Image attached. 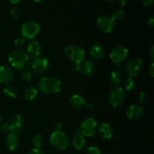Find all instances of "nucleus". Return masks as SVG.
<instances>
[{"label": "nucleus", "mask_w": 154, "mask_h": 154, "mask_svg": "<svg viewBox=\"0 0 154 154\" xmlns=\"http://www.w3.org/2000/svg\"><path fill=\"white\" fill-rule=\"evenodd\" d=\"M38 87L44 94H54L61 89V82L55 77L45 76L39 81Z\"/></svg>", "instance_id": "f257e3e1"}, {"label": "nucleus", "mask_w": 154, "mask_h": 154, "mask_svg": "<svg viewBox=\"0 0 154 154\" xmlns=\"http://www.w3.org/2000/svg\"><path fill=\"white\" fill-rule=\"evenodd\" d=\"M8 61L14 68L17 69H26L29 65V56L20 50H14L8 56Z\"/></svg>", "instance_id": "f03ea898"}, {"label": "nucleus", "mask_w": 154, "mask_h": 154, "mask_svg": "<svg viewBox=\"0 0 154 154\" xmlns=\"http://www.w3.org/2000/svg\"><path fill=\"white\" fill-rule=\"evenodd\" d=\"M50 142L53 147L60 150H66L69 146V138L61 131H54L51 135Z\"/></svg>", "instance_id": "7ed1b4c3"}, {"label": "nucleus", "mask_w": 154, "mask_h": 154, "mask_svg": "<svg viewBox=\"0 0 154 154\" xmlns=\"http://www.w3.org/2000/svg\"><path fill=\"white\" fill-rule=\"evenodd\" d=\"M65 54L73 63H81L85 57L84 48L78 45H69L65 49Z\"/></svg>", "instance_id": "20e7f679"}, {"label": "nucleus", "mask_w": 154, "mask_h": 154, "mask_svg": "<svg viewBox=\"0 0 154 154\" xmlns=\"http://www.w3.org/2000/svg\"><path fill=\"white\" fill-rule=\"evenodd\" d=\"M40 32V26L37 22L33 20L26 21L21 26L22 37L26 39H32Z\"/></svg>", "instance_id": "39448f33"}, {"label": "nucleus", "mask_w": 154, "mask_h": 154, "mask_svg": "<svg viewBox=\"0 0 154 154\" xmlns=\"http://www.w3.org/2000/svg\"><path fill=\"white\" fill-rule=\"evenodd\" d=\"M126 99V92L122 87H115L111 90L108 96V101L114 108L121 106Z\"/></svg>", "instance_id": "423d86ee"}, {"label": "nucleus", "mask_w": 154, "mask_h": 154, "mask_svg": "<svg viewBox=\"0 0 154 154\" xmlns=\"http://www.w3.org/2000/svg\"><path fill=\"white\" fill-rule=\"evenodd\" d=\"M96 26L102 32L110 33L115 29L116 22L111 17L102 15L96 20Z\"/></svg>", "instance_id": "0eeeda50"}, {"label": "nucleus", "mask_w": 154, "mask_h": 154, "mask_svg": "<svg viewBox=\"0 0 154 154\" xmlns=\"http://www.w3.org/2000/svg\"><path fill=\"white\" fill-rule=\"evenodd\" d=\"M97 122L92 117L87 118L83 121L80 127L81 134L86 137H91L97 130Z\"/></svg>", "instance_id": "6e6552de"}, {"label": "nucleus", "mask_w": 154, "mask_h": 154, "mask_svg": "<svg viewBox=\"0 0 154 154\" xmlns=\"http://www.w3.org/2000/svg\"><path fill=\"white\" fill-rule=\"evenodd\" d=\"M128 57V50L122 45H117L111 51L110 59L116 64L123 63Z\"/></svg>", "instance_id": "1a4fd4ad"}, {"label": "nucleus", "mask_w": 154, "mask_h": 154, "mask_svg": "<svg viewBox=\"0 0 154 154\" xmlns=\"http://www.w3.org/2000/svg\"><path fill=\"white\" fill-rule=\"evenodd\" d=\"M143 68L142 60L139 58L132 59L126 66V71L129 77H135L141 72Z\"/></svg>", "instance_id": "9d476101"}, {"label": "nucleus", "mask_w": 154, "mask_h": 154, "mask_svg": "<svg viewBox=\"0 0 154 154\" xmlns=\"http://www.w3.org/2000/svg\"><path fill=\"white\" fill-rule=\"evenodd\" d=\"M49 66V62L48 59L44 57H36L31 63V68L35 72H43L47 70Z\"/></svg>", "instance_id": "9b49d317"}, {"label": "nucleus", "mask_w": 154, "mask_h": 154, "mask_svg": "<svg viewBox=\"0 0 154 154\" xmlns=\"http://www.w3.org/2000/svg\"><path fill=\"white\" fill-rule=\"evenodd\" d=\"M10 133L17 135L21 131L23 128V118L20 114H14L10 120L8 122Z\"/></svg>", "instance_id": "f8f14e48"}, {"label": "nucleus", "mask_w": 154, "mask_h": 154, "mask_svg": "<svg viewBox=\"0 0 154 154\" xmlns=\"http://www.w3.org/2000/svg\"><path fill=\"white\" fill-rule=\"evenodd\" d=\"M14 73L10 67L7 66H0V84H8L12 81Z\"/></svg>", "instance_id": "ddd939ff"}, {"label": "nucleus", "mask_w": 154, "mask_h": 154, "mask_svg": "<svg viewBox=\"0 0 154 154\" xmlns=\"http://www.w3.org/2000/svg\"><path fill=\"white\" fill-rule=\"evenodd\" d=\"M143 113L142 108L138 105H132L126 111V117L129 120H136L141 117Z\"/></svg>", "instance_id": "4468645a"}, {"label": "nucleus", "mask_w": 154, "mask_h": 154, "mask_svg": "<svg viewBox=\"0 0 154 154\" xmlns=\"http://www.w3.org/2000/svg\"><path fill=\"white\" fill-rule=\"evenodd\" d=\"M98 132H99V136L104 140L111 139L113 135L112 128L107 123H102L98 129Z\"/></svg>", "instance_id": "2eb2a0df"}, {"label": "nucleus", "mask_w": 154, "mask_h": 154, "mask_svg": "<svg viewBox=\"0 0 154 154\" xmlns=\"http://www.w3.org/2000/svg\"><path fill=\"white\" fill-rule=\"evenodd\" d=\"M105 48L100 44H95L90 48V54L94 60H100L105 55Z\"/></svg>", "instance_id": "dca6fc26"}, {"label": "nucleus", "mask_w": 154, "mask_h": 154, "mask_svg": "<svg viewBox=\"0 0 154 154\" xmlns=\"http://www.w3.org/2000/svg\"><path fill=\"white\" fill-rule=\"evenodd\" d=\"M26 51L28 55L33 57V58L38 57L41 53L40 44L36 41H30L27 45Z\"/></svg>", "instance_id": "f3484780"}, {"label": "nucleus", "mask_w": 154, "mask_h": 154, "mask_svg": "<svg viewBox=\"0 0 154 154\" xmlns=\"http://www.w3.org/2000/svg\"><path fill=\"white\" fill-rule=\"evenodd\" d=\"M95 68L94 65L91 61H84L81 63V69H80V72H82L84 75L86 76H90L94 73Z\"/></svg>", "instance_id": "a211bd4d"}, {"label": "nucleus", "mask_w": 154, "mask_h": 154, "mask_svg": "<svg viewBox=\"0 0 154 154\" xmlns=\"http://www.w3.org/2000/svg\"><path fill=\"white\" fill-rule=\"evenodd\" d=\"M18 143V138L15 134L10 133L5 139V146L9 150H15L17 147Z\"/></svg>", "instance_id": "6ab92c4d"}, {"label": "nucleus", "mask_w": 154, "mask_h": 154, "mask_svg": "<svg viewBox=\"0 0 154 154\" xmlns=\"http://www.w3.org/2000/svg\"><path fill=\"white\" fill-rule=\"evenodd\" d=\"M70 102L72 106L74 108L78 110L81 109V108H84L86 103L84 98H83L81 96H80V95H78V94L73 95V96L71 97Z\"/></svg>", "instance_id": "aec40b11"}, {"label": "nucleus", "mask_w": 154, "mask_h": 154, "mask_svg": "<svg viewBox=\"0 0 154 154\" xmlns=\"http://www.w3.org/2000/svg\"><path fill=\"white\" fill-rule=\"evenodd\" d=\"M72 144L76 150H81L84 147L85 144V138L81 132H75V135L72 138Z\"/></svg>", "instance_id": "412c9836"}, {"label": "nucleus", "mask_w": 154, "mask_h": 154, "mask_svg": "<svg viewBox=\"0 0 154 154\" xmlns=\"http://www.w3.org/2000/svg\"><path fill=\"white\" fill-rule=\"evenodd\" d=\"M38 95V90L35 87H29L26 90L24 96L25 99L28 101H32L36 98Z\"/></svg>", "instance_id": "4be33fe9"}, {"label": "nucleus", "mask_w": 154, "mask_h": 154, "mask_svg": "<svg viewBox=\"0 0 154 154\" xmlns=\"http://www.w3.org/2000/svg\"><path fill=\"white\" fill-rule=\"evenodd\" d=\"M32 144L33 147L35 148L40 149L45 144L44 137L40 134H37V135H34L33 138H32Z\"/></svg>", "instance_id": "5701e85b"}, {"label": "nucleus", "mask_w": 154, "mask_h": 154, "mask_svg": "<svg viewBox=\"0 0 154 154\" xmlns=\"http://www.w3.org/2000/svg\"><path fill=\"white\" fill-rule=\"evenodd\" d=\"M3 93L7 96L8 98L10 99H15L17 96V90L15 87H12V86H8L5 88L3 90Z\"/></svg>", "instance_id": "b1692460"}, {"label": "nucleus", "mask_w": 154, "mask_h": 154, "mask_svg": "<svg viewBox=\"0 0 154 154\" xmlns=\"http://www.w3.org/2000/svg\"><path fill=\"white\" fill-rule=\"evenodd\" d=\"M110 80L111 82L114 84H119L121 83L122 80H123V75L118 71H114L111 72V75H110Z\"/></svg>", "instance_id": "393cba45"}, {"label": "nucleus", "mask_w": 154, "mask_h": 154, "mask_svg": "<svg viewBox=\"0 0 154 154\" xmlns=\"http://www.w3.org/2000/svg\"><path fill=\"white\" fill-rule=\"evenodd\" d=\"M123 87H124L123 90H126V91H130V90H133L135 87V82L133 78L132 77L126 78L124 81V84H123Z\"/></svg>", "instance_id": "a878e982"}, {"label": "nucleus", "mask_w": 154, "mask_h": 154, "mask_svg": "<svg viewBox=\"0 0 154 154\" xmlns=\"http://www.w3.org/2000/svg\"><path fill=\"white\" fill-rule=\"evenodd\" d=\"M123 16H124V11L122 8H116L113 11L111 17L114 20H117L121 19Z\"/></svg>", "instance_id": "bb28decb"}, {"label": "nucleus", "mask_w": 154, "mask_h": 154, "mask_svg": "<svg viewBox=\"0 0 154 154\" xmlns=\"http://www.w3.org/2000/svg\"><path fill=\"white\" fill-rule=\"evenodd\" d=\"M32 73L30 70H24L21 72V78L26 81H29L32 79Z\"/></svg>", "instance_id": "cd10ccee"}, {"label": "nucleus", "mask_w": 154, "mask_h": 154, "mask_svg": "<svg viewBox=\"0 0 154 154\" xmlns=\"http://www.w3.org/2000/svg\"><path fill=\"white\" fill-rule=\"evenodd\" d=\"M146 99H147V95L144 92H140L138 94L136 98V100L138 102V104H144L145 102Z\"/></svg>", "instance_id": "c85d7f7f"}, {"label": "nucleus", "mask_w": 154, "mask_h": 154, "mask_svg": "<svg viewBox=\"0 0 154 154\" xmlns=\"http://www.w3.org/2000/svg\"><path fill=\"white\" fill-rule=\"evenodd\" d=\"M10 12L12 17L15 20L18 19V18L20 17V9L17 7L12 8L11 9Z\"/></svg>", "instance_id": "c756f323"}, {"label": "nucleus", "mask_w": 154, "mask_h": 154, "mask_svg": "<svg viewBox=\"0 0 154 154\" xmlns=\"http://www.w3.org/2000/svg\"><path fill=\"white\" fill-rule=\"evenodd\" d=\"M86 154H101V151L97 147L91 146V147H89L87 149Z\"/></svg>", "instance_id": "7c9ffc66"}, {"label": "nucleus", "mask_w": 154, "mask_h": 154, "mask_svg": "<svg viewBox=\"0 0 154 154\" xmlns=\"http://www.w3.org/2000/svg\"><path fill=\"white\" fill-rule=\"evenodd\" d=\"M25 41H26V39L24 38L23 37L17 38V39H15L14 45L15 46L18 47V48H20V47H22L23 45H24V43H25Z\"/></svg>", "instance_id": "2f4dec72"}, {"label": "nucleus", "mask_w": 154, "mask_h": 154, "mask_svg": "<svg viewBox=\"0 0 154 154\" xmlns=\"http://www.w3.org/2000/svg\"><path fill=\"white\" fill-rule=\"evenodd\" d=\"M141 3L144 7H150L153 5V0H141Z\"/></svg>", "instance_id": "473e14b6"}, {"label": "nucleus", "mask_w": 154, "mask_h": 154, "mask_svg": "<svg viewBox=\"0 0 154 154\" xmlns=\"http://www.w3.org/2000/svg\"><path fill=\"white\" fill-rule=\"evenodd\" d=\"M28 154H45V152L42 151V150H40V149L33 148L32 150H31L29 152Z\"/></svg>", "instance_id": "72a5a7b5"}, {"label": "nucleus", "mask_w": 154, "mask_h": 154, "mask_svg": "<svg viewBox=\"0 0 154 154\" xmlns=\"http://www.w3.org/2000/svg\"><path fill=\"white\" fill-rule=\"evenodd\" d=\"M147 25L150 27H153L154 26V17H153V15H151L150 17L148 18L147 20Z\"/></svg>", "instance_id": "f704fd0d"}, {"label": "nucleus", "mask_w": 154, "mask_h": 154, "mask_svg": "<svg viewBox=\"0 0 154 154\" xmlns=\"http://www.w3.org/2000/svg\"><path fill=\"white\" fill-rule=\"evenodd\" d=\"M149 73H150V76H151L152 78H153L154 77V63H151L150 68H149Z\"/></svg>", "instance_id": "c9c22d12"}, {"label": "nucleus", "mask_w": 154, "mask_h": 154, "mask_svg": "<svg viewBox=\"0 0 154 154\" xmlns=\"http://www.w3.org/2000/svg\"><path fill=\"white\" fill-rule=\"evenodd\" d=\"M54 129H55V131H61L60 130V129H61L62 127V124L60 123V122H57V123L54 124Z\"/></svg>", "instance_id": "e433bc0d"}, {"label": "nucleus", "mask_w": 154, "mask_h": 154, "mask_svg": "<svg viewBox=\"0 0 154 154\" xmlns=\"http://www.w3.org/2000/svg\"><path fill=\"white\" fill-rule=\"evenodd\" d=\"M81 63H73L74 70L76 71V72H80V69H81Z\"/></svg>", "instance_id": "4c0bfd02"}, {"label": "nucleus", "mask_w": 154, "mask_h": 154, "mask_svg": "<svg viewBox=\"0 0 154 154\" xmlns=\"http://www.w3.org/2000/svg\"><path fill=\"white\" fill-rule=\"evenodd\" d=\"M85 107H87V109H93L94 108V105L91 102H89V103H85Z\"/></svg>", "instance_id": "58836bf2"}, {"label": "nucleus", "mask_w": 154, "mask_h": 154, "mask_svg": "<svg viewBox=\"0 0 154 154\" xmlns=\"http://www.w3.org/2000/svg\"><path fill=\"white\" fill-rule=\"evenodd\" d=\"M117 3L120 6H124L126 3V0H116Z\"/></svg>", "instance_id": "ea45409f"}, {"label": "nucleus", "mask_w": 154, "mask_h": 154, "mask_svg": "<svg viewBox=\"0 0 154 154\" xmlns=\"http://www.w3.org/2000/svg\"><path fill=\"white\" fill-rule=\"evenodd\" d=\"M20 0H9L11 4H13V5L18 4V3L20 2Z\"/></svg>", "instance_id": "a19ab883"}, {"label": "nucleus", "mask_w": 154, "mask_h": 154, "mask_svg": "<svg viewBox=\"0 0 154 154\" xmlns=\"http://www.w3.org/2000/svg\"><path fill=\"white\" fill-rule=\"evenodd\" d=\"M117 69H118V70H117V71H118V72H120V71L123 69V66H122L121 64H117Z\"/></svg>", "instance_id": "79ce46f5"}, {"label": "nucleus", "mask_w": 154, "mask_h": 154, "mask_svg": "<svg viewBox=\"0 0 154 154\" xmlns=\"http://www.w3.org/2000/svg\"><path fill=\"white\" fill-rule=\"evenodd\" d=\"M153 51H154V46H152V48H151V57H152V59H153V57H154V52H153Z\"/></svg>", "instance_id": "37998d69"}, {"label": "nucleus", "mask_w": 154, "mask_h": 154, "mask_svg": "<svg viewBox=\"0 0 154 154\" xmlns=\"http://www.w3.org/2000/svg\"><path fill=\"white\" fill-rule=\"evenodd\" d=\"M34 2H42L43 0H33Z\"/></svg>", "instance_id": "c03bdc74"}, {"label": "nucleus", "mask_w": 154, "mask_h": 154, "mask_svg": "<svg viewBox=\"0 0 154 154\" xmlns=\"http://www.w3.org/2000/svg\"><path fill=\"white\" fill-rule=\"evenodd\" d=\"M1 121H2V117L1 115H0V123H1Z\"/></svg>", "instance_id": "a18cd8bd"}, {"label": "nucleus", "mask_w": 154, "mask_h": 154, "mask_svg": "<svg viewBox=\"0 0 154 154\" xmlns=\"http://www.w3.org/2000/svg\"><path fill=\"white\" fill-rule=\"evenodd\" d=\"M107 1H112V0H107Z\"/></svg>", "instance_id": "49530a36"}]
</instances>
